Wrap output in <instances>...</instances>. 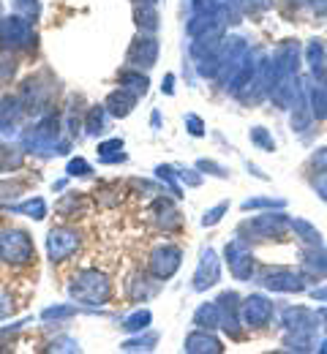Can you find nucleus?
Segmentation results:
<instances>
[{
	"mask_svg": "<svg viewBox=\"0 0 327 354\" xmlns=\"http://www.w3.org/2000/svg\"><path fill=\"white\" fill-rule=\"evenodd\" d=\"M178 267H180V251H178L175 245L161 248V251L156 254V259H153V272H156L158 278H169Z\"/></svg>",
	"mask_w": 327,
	"mask_h": 354,
	"instance_id": "nucleus-10",
	"label": "nucleus"
},
{
	"mask_svg": "<svg viewBox=\"0 0 327 354\" xmlns=\"http://www.w3.org/2000/svg\"><path fill=\"white\" fill-rule=\"evenodd\" d=\"M77 248V237L74 234H68V232H52L49 234V257L52 259H63L68 251H74Z\"/></svg>",
	"mask_w": 327,
	"mask_h": 354,
	"instance_id": "nucleus-12",
	"label": "nucleus"
},
{
	"mask_svg": "<svg viewBox=\"0 0 327 354\" xmlns=\"http://www.w3.org/2000/svg\"><path fill=\"white\" fill-rule=\"evenodd\" d=\"M188 126H191V133H194V136H202V120H199V118L188 115Z\"/></svg>",
	"mask_w": 327,
	"mask_h": 354,
	"instance_id": "nucleus-23",
	"label": "nucleus"
},
{
	"mask_svg": "<svg viewBox=\"0 0 327 354\" xmlns=\"http://www.w3.org/2000/svg\"><path fill=\"white\" fill-rule=\"evenodd\" d=\"M227 262H230V270H232L234 278H240V281L251 278V272H254V254H251V248L245 245L243 237H237V240H232L227 245Z\"/></svg>",
	"mask_w": 327,
	"mask_h": 354,
	"instance_id": "nucleus-3",
	"label": "nucleus"
},
{
	"mask_svg": "<svg viewBox=\"0 0 327 354\" xmlns=\"http://www.w3.org/2000/svg\"><path fill=\"white\" fill-rule=\"evenodd\" d=\"M227 210H230V202H221V205H216L213 210H207V213H205L202 223H205V226H213V223H218L221 218H224V213H227Z\"/></svg>",
	"mask_w": 327,
	"mask_h": 354,
	"instance_id": "nucleus-20",
	"label": "nucleus"
},
{
	"mask_svg": "<svg viewBox=\"0 0 327 354\" xmlns=\"http://www.w3.org/2000/svg\"><path fill=\"white\" fill-rule=\"evenodd\" d=\"M283 327L286 330H292V333H317V327H319V313L311 308H303V306H297V308H286L283 310Z\"/></svg>",
	"mask_w": 327,
	"mask_h": 354,
	"instance_id": "nucleus-7",
	"label": "nucleus"
},
{
	"mask_svg": "<svg viewBox=\"0 0 327 354\" xmlns=\"http://www.w3.org/2000/svg\"><path fill=\"white\" fill-rule=\"evenodd\" d=\"M303 275L311 281L327 278V251L325 245H308L303 251Z\"/></svg>",
	"mask_w": 327,
	"mask_h": 354,
	"instance_id": "nucleus-8",
	"label": "nucleus"
},
{
	"mask_svg": "<svg viewBox=\"0 0 327 354\" xmlns=\"http://www.w3.org/2000/svg\"><path fill=\"white\" fill-rule=\"evenodd\" d=\"M306 63L311 66V74L325 80L327 74V49L322 44V39H311L308 46H306Z\"/></svg>",
	"mask_w": 327,
	"mask_h": 354,
	"instance_id": "nucleus-11",
	"label": "nucleus"
},
{
	"mask_svg": "<svg viewBox=\"0 0 327 354\" xmlns=\"http://www.w3.org/2000/svg\"><path fill=\"white\" fill-rule=\"evenodd\" d=\"M311 3H314V8H325L327 6V0H311Z\"/></svg>",
	"mask_w": 327,
	"mask_h": 354,
	"instance_id": "nucleus-26",
	"label": "nucleus"
},
{
	"mask_svg": "<svg viewBox=\"0 0 327 354\" xmlns=\"http://www.w3.org/2000/svg\"><path fill=\"white\" fill-rule=\"evenodd\" d=\"M292 232H295L306 245H325L322 232H319L314 223L306 221V218H295V221H292Z\"/></svg>",
	"mask_w": 327,
	"mask_h": 354,
	"instance_id": "nucleus-15",
	"label": "nucleus"
},
{
	"mask_svg": "<svg viewBox=\"0 0 327 354\" xmlns=\"http://www.w3.org/2000/svg\"><path fill=\"white\" fill-rule=\"evenodd\" d=\"M262 283L270 292H281V295H300V292H306V275H300L295 270H286V267H276V270L265 272Z\"/></svg>",
	"mask_w": 327,
	"mask_h": 354,
	"instance_id": "nucleus-2",
	"label": "nucleus"
},
{
	"mask_svg": "<svg viewBox=\"0 0 327 354\" xmlns=\"http://www.w3.org/2000/svg\"><path fill=\"white\" fill-rule=\"evenodd\" d=\"M186 352H224V346H221V341L218 338H213L210 333H194V335H188L186 338Z\"/></svg>",
	"mask_w": 327,
	"mask_h": 354,
	"instance_id": "nucleus-13",
	"label": "nucleus"
},
{
	"mask_svg": "<svg viewBox=\"0 0 327 354\" xmlns=\"http://www.w3.org/2000/svg\"><path fill=\"white\" fill-rule=\"evenodd\" d=\"M218 275H221V270H218V257H216V251H213V248H205V251H202V259H199V267H196V272H194V289H196V292H205V289L216 286V283H218Z\"/></svg>",
	"mask_w": 327,
	"mask_h": 354,
	"instance_id": "nucleus-5",
	"label": "nucleus"
},
{
	"mask_svg": "<svg viewBox=\"0 0 327 354\" xmlns=\"http://www.w3.org/2000/svg\"><path fill=\"white\" fill-rule=\"evenodd\" d=\"M308 167L317 172V175H327V147H317L308 158Z\"/></svg>",
	"mask_w": 327,
	"mask_h": 354,
	"instance_id": "nucleus-19",
	"label": "nucleus"
},
{
	"mask_svg": "<svg viewBox=\"0 0 327 354\" xmlns=\"http://www.w3.org/2000/svg\"><path fill=\"white\" fill-rule=\"evenodd\" d=\"M273 66H276V74L279 77H289V74H297L300 68V44L297 41H283L273 57Z\"/></svg>",
	"mask_w": 327,
	"mask_h": 354,
	"instance_id": "nucleus-9",
	"label": "nucleus"
},
{
	"mask_svg": "<svg viewBox=\"0 0 327 354\" xmlns=\"http://www.w3.org/2000/svg\"><path fill=\"white\" fill-rule=\"evenodd\" d=\"M33 254V245L28 240V234L22 232H8L0 237V257L6 262H28Z\"/></svg>",
	"mask_w": 327,
	"mask_h": 354,
	"instance_id": "nucleus-4",
	"label": "nucleus"
},
{
	"mask_svg": "<svg viewBox=\"0 0 327 354\" xmlns=\"http://www.w3.org/2000/svg\"><path fill=\"white\" fill-rule=\"evenodd\" d=\"M194 324H199L202 330H210V327H218L221 324V308H218V303H205V306H199V310L194 313Z\"/></svg>",
	"mask_w": 327,
	"mask_h": 354,
	"instance_id": "nucleus-16",
	"label": "nucleus"
},
{
	"mask_svg": "<svg viewBox=\"0 0 327 354\" xmlns=\"http://www.w3.org/2000/svg\"><path fill=\"white\" fill-rule=\"evenodd\" d=\"M286 229H292V221L286 218V213H265V216H256L251 221H243L240 234H248V237L254 234L256 240H265V237H279Z\"/></svg>",
	"mask_w": 327,
	"mask_h": 354,
	"instance_id": "nucleus-1",
	"label": "nucleus"
},
{
	"mask_svg": "<svg viewBox=\"0 0 327 354\" xmlns=\"http://www.w3.org/2000/svg\"><path fill=\"white\" fill-rule=\"evenodd\" d=\"M129 104H131V98H129L126 93H123V95H118V93H115V95L109 98V106H112V112H115V115H126V112L131 109Z\"/></svg>",
	"mask_w": 327,
	"mask_h": 354,
	"instance_id": "nucleus-21",
	"label": "nucleus"
},
{
	"mask_svg": "<svg viewBox=\"0 0 327 354\" xmlns=\"http://www.w3.org/2000/svg\"><path fill=\"white\" fill-rule=\"evenodd\" d=\"M317 313H319V322H325V333H327V308H319Z\"/></svg>",
	"mask_w": 327,
	"mask_h": 354,
	"instance_id": "nucleus-25",
	"label": "nucleus"
},
{
	"mask_svg": "<svg viewBox=\"0 0 327 354\" xmlns=\"http://www.w3.org/2000/svg\"><path fill=\"white\" fill-rule=\"evenodd\" d=\"M314 191H317V196L327 205V175H319L314 180Z\"/></svg>",
	"mask_w": 327,
	"mask_h": 354,
	"instance_id": "nucleus-22",
	"label": "nucleus"
},
{
	"mask_svg": "<svg viewBox=\"0 0 327 354\" xmlns=\"http://www.w3.org/2000/svg\"><path fill=\"white\" fill-rule=\"evenodd\" d=\"M243 319L248 327H265L270 324L273 319V303L262 295H251L245 303H243Z\"/></svg>",
	"mask_w": 327,
	"mask_h": 354,
	"instance_id": "nucleus-6",
	"label": "nucleus"
},
{
	"mask_svg": "<svg viewBox=\"0 0 327 354\" xmlns=\"http://www.w3.org/2000/svg\"><path fill=\"white\" fill-rule=\"evenodd\" d=\"M311 297H314V300H327V286H319V289H311Z\"/></svg>",
	"mask_w": 327,
	"mask_h": 354,
	"instance_id": "nucleus-24",
	"label": "nucleus"
},
{
	"mask_svg": "<svg viewBox=\"0 0 327 354\" xmlns=\"http://www.w3.org/2000/svg\"><path fill=\"white\" fill-rule=\"evenodd\" d=\"M273 207L283 210L286 202L283 199H245L243 202V210H273Z\"/></svg>",
	"mask_w": 327,
	"mask_h": 354,
	"instance_id": "nucleus-18",
	"label": "nucleus"
},
{
	"mask_svg": "<svg viewBox=\"0 0 327 354\" xmlns=\"http://www.w3.org/2000/svg\"><path fill=\"white\" fill-rule=\"evenodd\" d=\"M248 136H251V142H254L259 150H268V153H273V150H276V139L268 133V129H262V126H254Z\"/></svg>",
	"mask_w": 327,
	"mask_h": 354,
	"instance_id": "nucleus-17",
	"label": "nucleus"
},
{
	"mask_svg": "<svg viewBox=\"0 0 327 354\" xmlns=\"http://www.w3.org/2000/svg\"><path fill=\"white\" fill-rule=\"evenodd\" d=\"M306 98H308V106H311L314 120H325L327 118V85H311V88L306 90Z\"/></svg>",
	"mask_w": 327,
	"mask_h": 354,
	"instance_id": "nucleus-14",
	"label": "nucleus"
}]
</instances>
